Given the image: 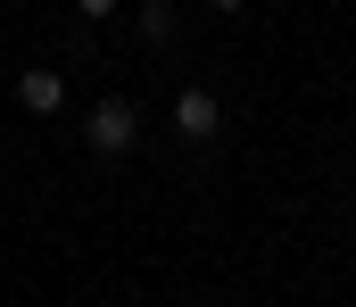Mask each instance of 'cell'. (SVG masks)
Returning a JSON list of instances; mask_svg holds the SVG:
<instances>
[{
  "instance_id": "obj_1",
  "label": "cell",
  "mask_w": 356,
  "mask_h": 307,
  "mask_svg": "<svg viewBox=\"0 0 356 307\" xmlns=\"http://www.w3.org/2000/svg\"><path fill=\"white\" fill-rule=\"evenodd\" d=\"M83 150L91 158H133L141 150V100H124V92H99V100L83 108Z\"/></svg>"
},
{
  "instance_id": "obj_2",
  "label": "cell",
  "mask_w": 356,
  "mask_h": 307,
  "mask_svg": "<svg viewBox=\"0 0 356 307\" xmlns=\"http://www.w3.org/2000/svg\"><path fill=\"white\" fill-rule=\"evenodd\" d=\"M175 133L191 141V150H207V141L224 133V100H216L207 84H191V92H175Z\"/></svg>"
},
{
  "instance_id": "obj_3",
  "label": "cell",
  "mask_w": 356,
  "mask_h": 307,
  "mask_svg": "<svg viewBox=\"0 0 356 307\" xmlns=\"http://www.w3.org/2000/svg\"><path fill=\"white\" fill-rule=\"evenodd\" d=\"M17 108H25V116H58V108H67V75H58V67H25V75H17Z\"/></svg>"
},
{
  "instance_id": "obj_4",
  "label": "cell",
  "mask_w": 356,
  "mask_h": 307,
  "mask_svg": "<svg viewBox=\"0 0 356 307\" xmlns=\"http://www.w3.org/2000/svg\"><path fill=\"white\" fill-rule=\"evenodd\" d=\"M175 0H141V17H133V33H141V42H149V50H166V42H175Z\"/></svg>"
},
{
  "instance_id": "obj_5",
  "label": "cell",
  "mask_w": 356,
  "mask_h": 307,
  "mask_svg": "<svg viewBox=\"0 0 356 307\" xmlns=\"http://www.w3.org/2000/svg\"><path fill=\"white\" fill-rule=\"evenodd\" d=\"M75 8H83L91 25H99V17H116V0H75Z\"/></svg>"
},
{
  "instance_id": "obj_6",
  "label": "cell",
  "mask_w": 356,
  "mask_h": 307,
  "mask_svg": "<svg viewBox=\"0 0 356 307\" xmlns=\"http://www.w3.org/2000/svg\"><path fill=\"white\" fill-rule=\"evenodd\" d=\"M207 8H216V17H241V8H249V0H207Z\"/></svg>"
}]
</instances>
